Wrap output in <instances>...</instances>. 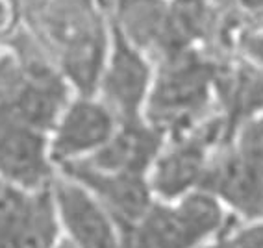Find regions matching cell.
Listing matches in <instances>:
<instances>
[{
    "mask_svg": "<svg viewBox=\"0 0 263 248\" xmlns=\"http://www.w3.org/2000/svg\"><path fill=\"white\" fill-rule=\"evenodd\" d=\"M202 248H228L226 246V243H224V239H219V241H215V243H212V244H206V246H202Z\"/></svg>",
    "mask_w": 263,
    "mask_h": 248,
    "instance_id": "cell-17",
    "label": "cell"
},
{
    "mask_svg": "<svg viewBox=\"0 0 263 248\" xmlns=\"http://www.w3.org/2000/svg\"><path fill=\"white\" fill-rule=\"evenodd\" d=\"M202 189L212 193L237 222L263 220V169L245 161L230 141L215 152Z\"/></svg>",
    "mask_w": 263,
    "mask_h": 248,
    "instance_id": "cell-10",
    "label": "cell"
},
{
    "mask_svg": "<svg viewBox=\"0 0 263 248\" xmlns=\"http://www.w3.org/2000/svg\"><path fill=\"white\" fill-rule=\"evenodd\" d=\"M115 113L95 94H72L48 133L58 170L93 158L117 130Z\"/></svg>",
    "mask_w": 263,
    "mask_h": 248,
    "instance_id": "cell-6",
    "label": "cell"
},
{
    "mask_svg": "<svg viewBox=\"0 0 263 248\" xmlns=\"http://www.w3.org/2000/svg\"><path fill=\"white\" fill-rule=\"evenodd\" d=\"M100 2H102V6H104V4H106V0H100Z\"/></svg>",
    "mask_w": 263,
    "mask_h": 248,
    "instance_id": "cell-19",
    "label": "cell"
},
{
    "mask_svg": "<svg viewBox=\"0 0 263 248\" xmlns=\"http://www.w3.org/2000/svg\"><path fill=\"white\" fill-rule=\"evenodd\" d=\"M65 2H74V4H87V6H100V0H65Z\"/></svg>",
    "mask_w": 263,
    "mask_h": 248,
    "instance_id": "cell-16",
    "label": "cell"
},
{
    "mask_svg": "<svg viewBox=\"0 0 263 248\" xmlns=\"http://www.w3.org/2000/svg\"><path fill=\"white\" fill-rule=\"evenodd\" d=\"M32 193L15 187L13 183L0 178V246H4L11 230L15 228L19 217L28 204Z\"/></svg>",
    "mask_w": 263,
    "mask_h": 248,
    "instance_id": "cell-14",
    "label": "cell"
},
{
    "mask_svg": "<svg viewBox=\"0 0 263 248\" xmlns=\"http://www.w3.org/2000/svg\"><path fill=\"white\" fill-rule=\"evenodd\" d=\"M108 28V52L95 97H99L119 121L141 119L156 78L152 60L109 21Z\"/></svg>",
    "mask_w": 263,
    "mask_h": 248,
    "instance_id": "cell-5",
    "label": "cell"
},
{
    "mask_svg": "<svg viewBox=\"0 0 263 248\" xmlns=\"http://www.w3.org/2000/svg\"><path fill=\"white\" fill-rule=\"evenodd\" d=\"M32 35L76 94H95L108 52V21L99 6L23 0Z\"/></svg>",
    "mask_w": 263,
    "mask_h": 248,
    "instance_id": "cell-1",
    "label": "cell"
},
{
    "mask_svg": "<svg viewBox=\"0 0 263 248\" xmlns=\"http://www.w3.org/2000/svg\"><path fill=\"white\" fill-rule=\"evenodd\" d=\"M50 189L61 234L72 248H122V230L80 183L58 173Z\"/></svg>",
    "mask_w": 263,
    "mask_h": 248,
    "instance_id": "cell-8",
    "label": "cell"
},
{
    "mask_svg": "<svg viewBox=\"0 0 263 248\" xmlns=\"http://www.w3.org/2000/svg\"><path fill=\"white\" fill-rule=\"evenodd\" d=\"M23 13V0H0V45L19 33Z\"/></svg>",
    "mask_w": 263,
    "mask_h": 248,
    "instance_id": "cell-15",
    "label": "cell"
},
{
    "mask_svg": "<svg viewBox=\"0 0 263 248\" xmlns=\"http://www.w3.org/2000/svg\"><path fill=\"white\" fill-rule=\"evenodd\" d=\"M230 141V131L219 111L200 126L165 141L148 173V183L158 202H174L202 189L215 152Z\"/></svg>",
    "mask_w": 263,
    "mask_h": 248,
    "instance_id": "cell-4",
    "label": "cell"
},
{
    "mask_svg": "<svg viewBox=\"0 0 263 248\" xmlns=\"http://www.w3.org/2000/svg\"><path fill=\"white\" fill-rule=\"evenodd\" d=\"M52 187V185H50ZM32 193L2 248H58L63 241L52 189Z\"/></svg>",
    "mask_w": 263,
    "mask_h": 248,
    "instance_id": "cell-12",
    "label": "cell"
},
{
    "mask_svg": "<svg viewBox=\"0 0 263 248\" xmlns=\"http://www.w3.org/2000/svg\"><path fill=\"white\" fill-rule=\"evenodd\" d=\"M212 76L193 56L167 58L156 74L143 119L165 139H174L200 126L212 117Z\"/></svg>",
    "mask_w": 263,
    "mask_h": 248,
    "instance_id": "cell-3",
    "label": "cell"
},
{
    "mask_svg": "<svg viewBox=\"0 0 263 248\" xmlns=\"http://www.w3.org/2000/svg\"><path fill=\"white\" fill-rule=\"evenodd\" d=\"M0 248H2V246H0Z\"/></svg>",
    "mask_w": 263,
    "mask_h": 248,
    "instance_id": "cell-20",
    "label": "cell"
},
{
    "mask_svg": "<svg viewBox=\"0 0 263 248\" xmlns=\"http://www.w3.org/2000/svg\"><path fill=\"white\" fill-rule=\"evenodd\" d=\"M237 220L206 189L174 202H158L145 219L122 230L128 248H202L224 237Z\"/></svg>",
    "mask_w": 263,
    "mask_h": 248,
    "instance_id": "cell-2",
    "label": "cell"
},
{
    "mask_svg": "<svg viewBox=\"0 0 263 248\" xmlns=\"http://www.w3.org/2000/svg\"><path fill=\"white\" fill-rule=\"evenodd\" d=\"M58 248H72V246H71V244H69V243H67L65 239H63V241H61V244H60V246H58Z\"/></svg>",
    "mask_w": 263,
    "mask_h": 248,
    "instance_id": "cell-18",
    "label": "cell"
},
{
    "mask_svg": "<svg viewBox=\"0 0 263 248\" xmlns=\"http://www.w3.org/2000/svg\"><path fill=\"white\" fill-rule=\"evenodd\" d=\"M230 145L245 161L263 169V113L243 122L234 131Z\"/></svg>",
    "mask_w": 263,
    "mask_h": 248,
    "instance_id": "cell-13",
    "label": "cell"
},
{
    "mask_svg": "<svg viewBox=\"0 0 263 248\" xmlns=\"http://www.w3.org/2000/svg\"><path fill=\"white\" fill-rule=\"evenodd\" d=\"M58 173L80 183L108 211L121 230L137 226L156 204L148 176L108 173L87 163L67 165Z\"/></svg>",
    "mask_w": 263,
    "mask_h": 248,
    "instance_id": "cell-9",
    "label": "cell"
},
{
    "mask_svg": "<svg viewBox=\"0 0 263 248\" xmlns=\"http://www.w3.org/2000/svg\"><path fill=\"white\" fill-rule=\"evenodd\" d=\"M163 133L145 119L121 121L117 130L93 158L80 161L99 170L148 176L152 165L165 146Z\"/></svg>",
    "mask_w": 263,
    "mask_h": 248,
    "instance_id": "cell-11",
    "label": "cell"
},
{
    "mask_svg": "<svg viewBox=\"0 0 263 248\" xmlns=\"http://www.w3.org/2000/svg\"><path fill=\"white\" fill-rule=\"evenodd\" d=\"M58 176L48 133L0 109V178L26 193L48 189Z\"/></svg>",
    "mask_w": 263,
    "mask_h": 248,
    "instance_id": "cell-7",
    "label": "cell"
}]
</instances>
